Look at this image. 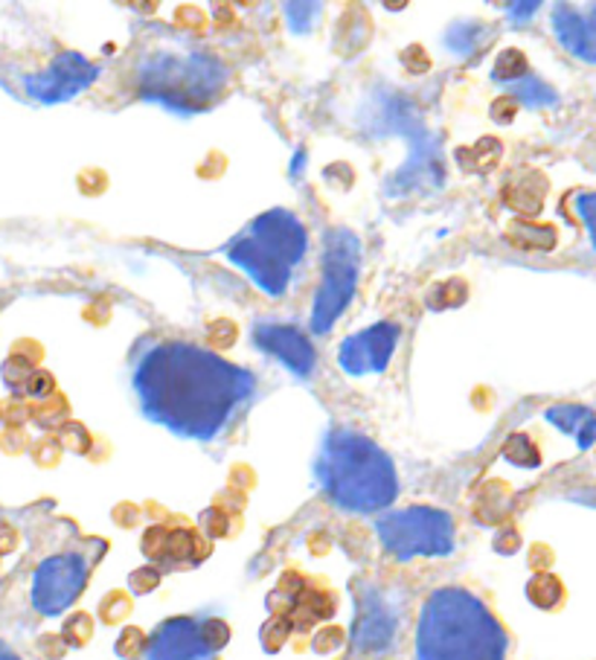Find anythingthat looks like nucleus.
Here are the masks:
<instances>
[{"mask_svg": "<svg viewBox=\"0 0 596 660\" xmlns=\"http://www.w3.org/2000/svg\"><path fill=\"white\" fill-rule=\"evenodd\" d=\"M527 593H529V600L536 602V605H541V609H550V605H556L559 597H562V588H559V582H556L553 576H536V579L529 582Z\"/></svg>", "mask_w": 596, "mask_h": 660, "instance_id": "obj_21", "label": "nucleus"}, {"mask_svg": "<svg viewBox=\"0 0 596 660\" xmlns=\"http://www.w3.org/2000/svg\"><path fill=\"white\" fill-rule=\"evenodd\" d=\"M547 422H553L559 431L576 437L582 451H588L596 442V414L582 405H553L547 410Z\"/></svg>", "mask_w": 596, "mask_h": 660, "instance_id": "obj_15", "label": "nucleus"}, {"mask_svg": "<svg viewBox=\"0 0 596 660\" xmlns=\"http://www.w3.org/2000/svg\"><path fill=\"white\" fill-rule=\"evenodd\" d=\"M576 212L582 216V221H585V228H588L591 233V242H594L596 247V193H585L576 198Z\"/></svg>", "mask_w": 596, "mask_h": 660, "instance_id": "obj_23", "label": "nucleus"}, {"mask_svg": "<svg viewBox=\"0 0 596 660\" xmlns=\"http://www.w3.org/2000/svg\"><path fill=\"white\" fill-rule=\"evenodd\" d=\"M201 635H204L207 649H210V652H215V649H222V646L227 644L231 632H227V626H224L222 620H207L204 626H201Z\"/></svg>", "mask_w": 596, "mask_h": 660, "instance_id": "obj_22", "label": "nucleus"}, {"mask_svg": "<svg viewBox=\"0 0 596 660\" xmlns=\"http://www.w3.org/2000/svg\"><path fill=\"white\" fill-rule=\"evenodd\" d=\"M399 335L401 329L396 323H373L370 329L355 332V335L343 340L341 349H338V364H341L343 373L355 375V379L384 373L387 364H390L393 352H396Z\"/></svg>", "mask_w": 596, "mask_h": 660, "instance_id": "obj_10", "label": "nucleus"}, {"mask_svg": "<svg viewBox=\"0 0 596 660\" xmlns=\"http://www.w3.org/2000/svg\"><path fill=\"white\" fill-rule=\"evenodd\" d=\"M143 646V635L137 632V628H128L126 635L119 637V644H117V652L122 655V658H131V655L137 652Z\"/></svg>", "mask_w": 596, "mask_h": 660, "instance_id": "obj_26", "label": "nucleus"}, {"mask_svg": "<svg viewBox=\"0 0 596 660\" xmlns=\"http://www.w3.org/2000/svg\"><path fill=\"white\" fill-rule=\"evenodd\" d=\"M131 390L145 419L210 442L254 402L256 375L189 340L140 338L131 347Z\"/></svg>", "mask_w": 596, "mask_h": 660, "instance_id": "obj_1", "label": "nucleus"}, {"mask_svg": "<svg viewBox=\"0 0 596 660\" xmlns=\"http://www.w3.org/2000/svg\"><path fill=\"white\" fill-rule=\"evenodd\" d=\"M254 344L262 352L273 356L282 367H289L291 373L300 379H308L317 367V352L312 340L291 323L280 321H256L254 323Z\"/></svg>", "mask_w": 596, "mask_h": 660, "instance_id": "obj_11", "label": "nucleus"}, {"mask_svg": "<svg viewBox=\"0 0 596 660\" xmlns=\"http://www.w3.org/2000/svg\"><path fill=\"white\" fill-rule=\"evenodd\" d=\"M87 565L79 553H59L38 565L33 576V605L47 617H56L61 611H68L79 600V593L85 591Z\"/></svg>", "mask_w": 596, "mask_h": 660, "instance_id": "obj_8", "label": "nucleus"}, {"mask_svg": "<svg viewBox=\"0 0 596 660\" xmlns=\"http://www.w3.org/2000/svg\"><path fill=\"white\" fill-rule=\"evenodd\" d=\"M341 644H343V635L338 632V628H332V632H324V635L317 637L315 649L317 652H332L335 646H341Z\"/></svg>", "mask_w": 596, "mask_h": 660, "instance_id": "obj_28", "label": "nucleus"}, {"mask_svg": "<svg viewBox=\"0 0 596 660\" xmlns=\"http://www.w3.org/2000/svg\"><path fill=\"white\" fill-rule=\"evenodd\" d=\"M361 274V239L347 228L326 230L324 236V277L312 305V332L329 335L347 305L352 303Z\"/></svg>", "mask_w": 596, "mask_h": 660, "instance_id": "obj_6", "label": "nucleus"}, {"mask_svg": "<svg viewBox=\"0 0 596 660\" xmlns=\"http://www.w3.org/2000/svg\"><path fill=\"white\" fill-rule=\"evenodd\" d=\"M100 79V68L82 53H61L44 70L24 79L26 94L42 105L70 102Z\"/></svg>", "mask_w": 596, "mask_h": 660, "instance_id": "obj_9", "label": "nucleus"}, {"mask_svg": "<svg viewBox=\"0 0 596 660\" xmlns=\"http://www.w3.org/2000/svg\"><path fill=\"white\" fill-rule=\"evenodd\" d=\"M591 12H594V15H591L588 21H591V26H594V30H596V3H594V7H591Z\"/></svg>", "mask_w": 596, "mask_h": 660, "instance_id": "obj_31", "label": "nucleus"}, {"mask_svg": "<svg viewBox=\"0 0 596 660\" xmlns=\"http://www.w3.org/2000/svg\"><path fill=\"white\" fill-rule=\"evenodd\" d=\"M210 649L204 644L201 626L189 617H172L154 628L145 644V660H207Z\"/></svg>", "mask_w": 596, "mask_h": 660, "instance_id": "obj_13", "label": "nucleus"}, {"mask_svg": "<svg viewBox=\"0 0 596 660\" xmlns=\"http://www.w3.org/2000/svg\"><path fill=\"white\" fill-rule=\"evenodd\" d=\"M475 24L477 21H460V24H454L448 38H445V44H448L454 53H460V56H471L477 47H486V42H489V38H483L486 26L477 35H471Z\"/></svg>", "mask_w": 596, "mask_h": 660, "instance_id": "obj_17", "label": "nucleus"}, {"mask_svg": "<svg viewBox=\"0 0 596 660\" xmlns=\"http://www.w3.org/2000/svg\"><path fill=\"white\" fill-rule=\"evenodd\" d=\"M396 637V617L390 605L375 588H364L358 597L355 626H352V644L358 652L375 655L390 649Z\"/></svg>", "mask_w": 596, "mask_h": 660, "instance_id": "obj_12", "label": "nucleus"}, {"mask_svg": "<svg viewBox=\"0 0 596 660\" xmlns=\"http://www.w3.org/2000/svg\"><path fill=\"white\" fill-rule=\"evenodd\" d=\"M306 251L308 236L303 221L282 207L256 216L224 245V256L268 297H282L289 291L294 268L303 263Z\"/></svg>", "mask_w": 596, "mask_h": 660, "instance_id": "obj_4", "label": "nucleus"}, {"mask_svg": "<svg viewBox=\"0 0 596 660\" xmlns=\"http://www.w3.org/2000/svg\"><path fill=\"white\" fill-rule=\"evenodd\" d=\"M521 77H527V56H524L521 50L501 53L492 70L494 82H506V85H512V82H518Z\"/></svg>", "mask_w": 596, "mask_h": 660, "instance_id": "obj_19", "label": "nucleus"}, {"mask_svg": "<svg viewBox=\"0 0 596 660\" xmlns=\"http://www.w3.org/2000/svg\"><path fill=\"white\" fill-rule=\"evenodd\" d=\"M417 660H506V632L483 600L445 584L419 611Z\"/></svg>", "mask_w": 596, "mask_h": 660, "instance_id": "obj_2", "label": "nucleus"}, {"mask_svg": "<svg viewBox=\"0 0 596 660\" xmlns=\"http://www.w3.org/2000/svg\"><path fill=\"white\" fill-rule=\"evenodd\" d=\"M157 582H161V576H157V570H152V567H143V570H137V574L131 576V588H135L137 593L152 591Z\"/></svg>", "mask_w": 596, "mask_h": 660, "instance_id": "obj_25", "label": "nucleus"}, {"mask_svg": "<svg viewBox=\"0 0 596 660\" xmlns=\"http://www.w3.org/2000/svg\"><path fill=\"white\" fill-rule=\"evenodd\" d=\"M285 12H289V26L291 33L306 35L312 33L317 15H320V7L317 3H285Z\"/></svg>", "mask_w": 596, "mask_h": 660, "instance_id": "obj_20", "label": "nucleus"}, {"mask_svg": "<svg viewBox=\"0 0 596 660\" xmlns=\"http://www.w3.org/2000/svg\"><path fill=\"white\" fill-rule=\"evenodd\" d=\"M317 480L335 507L358 516L387 509L399 495V477L387 451L350 428H335L324 437Z\"/></svg>", "mask_w": 596, "mask_h": 660, "instance_id": "obj_3", "label": "nucleus"}, {"mask_svg": "<svg viewBox=\"0 0 596 660\" xmlns=\"http://www.w3.org/2000/svg\"><path fill=\"white\" fill-rule=\"evenodd\" d=\"M0 551H12V533H0Z\"/></svg>", "mask_w": 596, "mask_h": 660, "instance_id": "obj_30", "label": "nucleus"}, {"mask_svg": "<svg viewBox=\"0 0 596 660\" xmlns=\"http://www.w3.org/2000/svg\"><path fill=\"white\" fill-rule=\"evenodd\" d=\"M227 85V68L201 50H157L137 65L140 96L178 114L207 111Z\"/></svg>", "mask_w": 596, "mask_h": 660, "instance_id": "obj_5", "label": "nucleus"}, {"mask_svg": "<svg viewBox=\"0 0 596 660\" xmlns=\"http://www.w3.org/2000/svg\"><path fill=\"white\" fill-rule=\"evenodd\" d=\"M510 94L521 102V105H527V108H547V105H556L559 102V94H556L553 88L541 82L536 77H521L518 82H512Z\"/></svg>", "mask_w": 596, "mask_h": 660, "instance_id": "obj_16", "label": "nucleus"}, {"mask_svg": "<svg viewBox=\"0 0 596 660\" xmlns=\"http://www.w3.org/2000/svg\"><path fill=\"white\" fill-rule=\"evenodd\" d=\"M65 637H68L73 646H82L91 637V617L85 614H77V617L68 620V626H65Z\"/></svg>", "mask_w": 596, "mask_h": 660, "instance_id": "obj_24", "label": "nucleus"}, {"mask_svg": "<svg viewBox=\"0 0 596 660\" xmlns=\"http://www.w3.org/2000/svg\"><path fill=\"white\" fill-rule=\"evenodd\" d=\"M0 660H21V658H17V655L12 652V649H9V646L3 644V640H0Z\"/></svg>", "mask_w": 596, "mask_h": 660, "instance_id": "obj_29", "label": "nucleus"}, {"mask_svg": "<svg viewBox=\"0 0 596 660\" xmlns=\"http://www.w3.org/2000/svg\"><path fill=\"white\" fill-rule=\"evenodd\" d=\"M503 458L521 468H536L538 463H541L538 449L529 442L527 433H512L510 440H506V445H503Z\"/></svg>", "mask_w": 596, "mask_h": 660, "instance_id": "obj_18", "label": "nucleus"}, {"mask_svg": "<svg viewBox=\"0 0 596 660\" xmlns=\"http://www.w3.org/2000/svg\"><path fill=\"white\" fill-rule=\"evenodd\" d=\"M378 542L390 556L408 561L417 556H448L454 551V521L434 507H408L387 512L375 524Z\"/></svg>", "mask_w": 596, "mask_h": 660, "instance_id": "obj_7", "label": "nucleus"}, {"mask_svg": "<svg viewBox=\"0 0 596 660\" xmlns=\"http://www.w3.org/2000/svg\"><path fill=\"white\" fill-rule=\"evenodd\" d=\"M553 30L564 50L573 53L576 59L588 61V65H596V30L591 26L588 18H582L571 7H556Z\"/></svg>", "mask_w": 596, "mask_h": 660, "instance_id": "obj_14", "label": "nucleus"}, {"mask_svg": "<svg viewBox=\"0 0 596 660\" xmlns=\"http://www.w3.org/2000/svg\"><path fill=\"white\" fill-rule=\"evenodd\" d=\"M538 9V3H510L506 7V12H510V18L515 21V24H524V21H529L533 18V12Z\"/></svg>", "mask_w": 596, "mask_h": 660, "instance_id": "obj_27", "label": "nucleus"}]
</instances>
